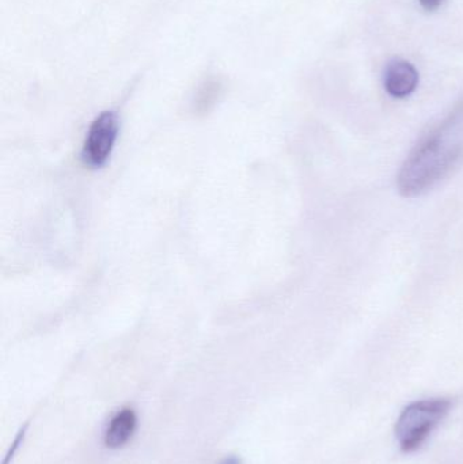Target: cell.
<instances>
[{"label":"cell","mask_w":463,"mask_h":464,"mask_svg":"<svg viewBox=\"0 0 463 464\" xmlns=\"http://www.w3.org/2000/svg\"><path fill=\"white\" fill-rule=\"evenodd\" d=\"M119 135V117L114 111H103L90 125L84 141L83 158L87 165L100 168L105 165L113 151Z\"/></svg>","instance_id":"3957f363"},{"label":"cell","mask_w":463,"mask_h":464,"mask_svg":"<svg viewBox=\"0 0 463 464\" xmlns=\"http://www.w3.org/2000/svg\"><path fill=\"white\" fill-rule=\"evenodd\" d=\"M138 416L133 409L125 408L117 411L106 428L103 443L109 450H120L135 435Z\"/></svg>","instance_id":"5b68a950"},{"label":"cell","mask_w":463,"mask_h":464,"mask_svg":"<svg viewBox=\"0 0 463 464\" xmlns=\"http://www.w3.org/2000/svg\"><path fill=\"white\" fill-rule=\"evenodd\" d=\"M450 409L451 401L446 398L418 401L407 406L396 425L400 449L407 454L418 451L446 419Z\"/></svg>","instance_id":"7a4b0ae2"},{"label":"cell","mask_w":463,"mask_h":464,"mask_svg":"<svg viewBox=\"0 0 463 464\" xmlns=\"http://www.w3.org/2000/svg\"><path fill=\"white\" fill-rule=\"evenodd\" d=\"M420 5H423L426 10L434 11L437 10L438 7L443 5L445 0H419Z\"/></svg>","instance_id":"52a82bcc"},{"label":"cell","mask_w":463,"mask_h":464,"mask_svg":"<svg viewBox=\"0 0 463 464\" xmlns=\"http://www.w3.org/2000/svg\"><path fill=\"white\" fill-rule=\"evenodd\" d=\"M220 464H242V462L238 457H228Z\"/></svg>","instance_id":"ba28073f"},{"label":"cell","mask_w":463,"mask_h":464,"mask_svg":"<svg viewBox=\"0 0 463 464\" xmlns=\"http://www.w3.org/2000/svg\"><path fill=\"white\" fill-rule=\"evenodd\" d=\"M27 428H29V424L24 425L22 430H19L15 440L11 444L10 450H8L7 455H5V460H3V464H10L13 462L14 457H15L16 452H18L19 447H21V444L24 443V438H26Z\"/></svg>","instance_id":"8992f818"},{"label":"cell","mask_w":463,"mask_h":464,"mask_svg":"<svg viewBox=\"0 0 463 464\" xmlns=\"http://www.w3.org/2000/svg\"><path fill=\"white\" fill-rule=\"evenodd\" d=\"M419 83L416 68L405 60H394L386 68L385 89L394 98H407Z\"/></svg>","instance_id":"277c9868"},{"label":"cell","mask_w":463,"mask_h":464,"mask_svg":"<svg viewBox=\"0 0 463 464\" xmlns=\"http://www.w3.org/2000/svg\"><path fill=\"white\" fill-rule=\"evenodd\" d=\"M463 160V111L427 133L402 163L397 188L404 198H418L450 176Z\"/></svg>","instance_id":"6da1fadb"}]
</instances>
